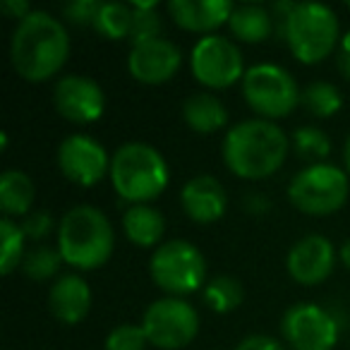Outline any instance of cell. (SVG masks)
<instances>
[{
    "label": "cell",
    "instance_id": "603a6c76",
    "mask_svg": "<svg viewBox=\"0 0 350 350\" xmlns=\"http://www.w3.org/2000/svg\"><path fill=\"white\" fill-rule=\"evenodd\" d=\"M202 297H204V305L209 307L216 314H228V312L238 310L245 300V288L243 283L235 276L228 273H221L214 276L211 281H206V286L202 288Z\"/></svg>",
    "mask_w": 350,
    "mask_h": 350
},
{
    "label": "cell",
    "instance_id": "8fae6325",
    "mask_svg": "<svg viewBox=\"0 0 350 350\" xmlns=\"http://www.w3.org/2000/svg\"><path fill=\"white\" fill-rule=\"evenodd\" d=\"M192 77L209 89H228L235 82H243L245 60L235 41L221 34L202 36L190 53Z\"/></svg>",
    "mask_w": 350,
    "mask_h": 350
},
{
    "label": "cell",
    "instance_id": "4316f807",
    "mask_svg": "<svg viewBox=\"0 0 350 350\" xmlns=\"http://www.w3.org/2000/svg\"><path fill=\"white\" fill-rule=\"evenodd\" d=\"M293 149L300 159L312 163H324V159L331 154V142L321 127L314 125H302L293 132Z\"/></svg>",
    "mask_w": 350,
    "mask_h": 350
},
{
    "label": "cell",
    "instance_id": "9c48e42d",
    "mask_svg": "<svg viewBox=\"0 0 350 350\" xmlns=\"http://www.w3.org/2000/svg\"><path fill=\"white\" fill-rule=\"evenodd\" d=\"M142 329L154 348L180 350L195 340L200 331V314L183 297H161L144 310Z\"/></svg>",
    "mask_w": 350,
    "mask_h": 350
},
{
    "label": "cell",
    "instance_id": "52a82bcc",
    "mask_svg": "<svg viewBox=\"0 0 350 350\" xmlns=\"http://www.w3.org/2000/svg\"><path fill=\"white\" fill-rule=\"evenodd\" d=\"M149 276L165 295L185 297L206 286V259L197 245L168 240L151 254Z\"/></svg>",
    "mask_w": 350,
    "mask_h": 350
},
{
    "label": "cell",
    "instance_id": "277c9868",
    "mask_svg": "<svg viewBox=\"0 0 350 350\" xmlns=\"http://www.w3.org/2000/svg\"><path fill=\"white\" fill-rule=\"evenodd\" d=\"M111 185L130 204H149L168 187L170 173L163 154L146 142H127L111 159Z\"/></svg>",
    "mask_w": 350,
    "mask_h": 350
},
{
    "label": "cell",
    "instance_id": "484cf974",
    "mask_svg": "<svg viewBox=\"0 0 350 350\" xmlns=\"http://www.w3.org/2000/svg\"><path fill=\"white\" fill-rule=\"evenodd\" d=\"M25 243L27 235L22 230V226L3 216L0 219V271L5 276H10L17 267H22L27 254Z\"/></svg>",
    "mask_w": 350,
    "mask_h": 350
},
{
    "label": "cell",
    "instance_id": "f1b7e54d",
    "mask_svg": "<svg viewBox=\"0 0 350 350\" xmlns=\"http://www.w3.org/2000/svg\"><path fill=\"white\" fill-rule=\"evenodd\" d=\"M132 10H135V22H132L130 44L137 46L161 39L163 22H161L159 12H156V3H132Z\"/></svg>",
    "mask_w": 350,
    "mask_h": 350
},
{
    "label": "cell",
    "instance_id": "7c38bea8",
    "mask_svg": "<svg viewBox=\"0 0 350 350\" xmlns=\"http://www.w3.org/2000/svg\"><path fill=\"white\" fill-rule=\"evenodd\" d=\"M111 159L101 142L89 135H70L58 146V168L70 183L94 187L111 173Z\"/></svg>",
    "mask_w": 350,
    "mask_h": 350
},
{
    "label": "cell",
    "instance_id": "d4e9b609",
    "mask_svg": "<svg viewBox=\"0 0 350 350\" xmlns=\"http://www.w3.org/2000/svg\"><path fill=\"white\" fill-rule=\"evenodd\" d=\"M132 22H135V10H132V5H125V3H101V10H98L94 29H96L103 39L122 41V39H130Z\"/></svg>",
    "mask_w": 350,
    "mask_h": 350
},
{
    "label": "cell",
    "instance_id": "44dd1931",
    "mask_svg": "<svg viewBox=\"0 0 350 350\" xmlns=\"http://www.w3.org/2000/svg\"><path fill=\"white\" fill-rule=\"evenodd\" d=\"M36 200V187L25 170L8 168L0 175V209L5 219L29 216Z\"/></svg>",
    "mask_w": 350,
    "mask_h": 350
},
{
    "label": "cell",
    "instance_id": "5bb4252c",
    "mask_svg": "<svg viewBox=\"0 0 350 350\" xmlns=\"http://www.w3.org/2000/svg\"><path fill=\"white\" fill-rule=\"evenodd\" d=\"M183 65V53L180 49L168 39H154L146 44H137L127 53V72L132 75V79L142 84H165L168 79L175 77V72Z\"/></svg>",
    "mask_w": 350,
    "mask_h": 350
},
{
    "label": "cell",
    "instance_id": "e575fe53",
    "mask_svg": "<svg viewBox=\"0 0 350 350\" xmlns=\"http://www.w3.org/2000/svg\"><path fill=\"white\" fill-rule=\"evenodd\" d=\"M338 70L345 79H350V29L340 36L338 44Z\"/></svg>",
    "mask_w": 350,
    "mask_h": 350
},
{
    "label": "cell",
    "instance_id": "83f0119b",
    "mask_svg": "<svg viewBox=\"0 0 350 350\" xmlns=\"http://www.w3.org/2000/svg\"><path fill=\"white\" fill-rule=\"evenodd\" d=\"M63 264L58 247H51V245H34L31 250H27L25 262H22V271L31 281H46V278H53L58 273V267Z\"/></svg>",
    "mask_w": 350,
    "mask_h": 350
},
{
    "label": "cell",
    "instance_id": "1f68e13d",
    "mask_svg": "<svg viewBox=\"0 0 350 350\" xmlns=\"http://www.w3.org/2000/svg\"><path fill=\"white\" fill-rule=\"evenodd\" d=\"M20 226H22V230H25L27 240L39 243V240L49 238L51 230H53V226H55V221L46 209H39V211H31L29 216H25V221H22Z\"/></svg>",
    "mask_w": 350,
    "mask_h": 350
},
{
    "label": "cell",
    "instance_id": "74e56055",
    "mask_svg": "<svg viewBox=\"0 0 350 350\" xmlns=\"http://www.w3.org/2000/svg\"><path fill=\"white\" fill-rule=\"evenodd\" d=\"M343 161H345V170L350 173V135H348V139H345V144H343Z\"/></svg>",
    "mask_w": 350,
    "mask_h": 350
},
{
    "label": "cell",
    "instance_id": "e0dca14e",
    "mask_svg": "<svg viewBox=\"0 0 350 350\" xmlns=\"http://www.w3.org/2000/svg\"><path fill=\"white\" fill-rule=\"evenodd\" d=\"M165 10L180 29L209 36L221 25H228L235 5L230 0H170Z\"/></svg>",
    "mask_w": 350,
    "mask_h": 350
},
{
    "label": "cell",
    "instance_id": "f546056e",
    "mask_svg": "<svg viewBox=\"0 0 350 350\" xmlns=\"http://www.w3.org/2000/svg\"><path fill=\"white\" fill-rule=\"evenodd\" d=\"M106 350H144L149 345L142 324H118L116 329L108 331L106 336Z\"/></svg>",
    "mask_w": 350,
    "mask_h": 350
},
{
    "label": "cell",
    "instance_id": "6da1fadb",
    "mask_svg": "<svg viewBox=\"0 0 350 350\" xmlns=\"http://www.w3.org/2000/svg\"><path fill=\"white\" fill-rule=\"evenodd\" d=\"M70 55L65 25L46 10H34L17 22L10 39V63L22 79L31 84L49 82L63 70Z\"/></svg>",
    "mask_w": 350,
    "mask_h": 350
},
{
    "label": "cell",
    "instance_id": "2e32d148",
    "mask_svg": "<svg viewBox=\"0 0 350 350\" xmlns=\"http://www.w3.org/2000/svg\"><path fill=\"white\" fill-rule=\"evenodd\" d=\"M180 206L195 224H214L228 209V192L214 175H195L183 185Z\"/></svg>",
    "mask_w": 350,
    "mask_h": 350
},
{
    "label": "cell",
    "instance_id": "8d00e7d4",
    "mask_svg": "<svg viewBox=\"0 0 350 350\" xmlns=\"http://www.w3.org/2000/svg\"><path fill=\"white\" fill-rule=\"evenodd\" d=\"M338 259L345 264V269L350 271V238L345 240L343 245H340V250H338Z\"/></svg>",
    "mask_w": 350,
    "mask_h": 350
},
{
    "label": "cell",
    "instance_id": "f35d334b",
    "mask_svg": "<svg viewBox=\"0 0 350 350\" xmlns=\"http://www.w3.org/2000/svg\"><path fill=\"white\" fill-rule=\"evenodd\" d=\"M348 10H350V3H348Z\"/></svg>",
    "mask_w": 350,
    "mask_h": 350
},
{
    "label": "cell",
    "instance_id": "7402d4cb",
    "mask_svg": "<svg viewBox=\"0 0 350 350\" xmlns=\"http://www.w3.org/2000/svg\"><path fill=\"white\" fill-rule=\"evenodd\" d=\"M228 27L230 34L243 44H262L273 31V15L269 8L257 5V3H245V5H235Z\"/></svg>",
    "mask_w": 350,
    "mask_h": 350
},
{
    "label": "cell",
    "instance_id": "5b68a950",
    "mask_svg": "<svg viewBox=\"0 0 350 350\" xmlns=\"http://www.w3.org/2000/svg\"><path fill=\"white\" fill-rule=\"evenodd\" d=\"M281 36L300 63L317 65L340 44V25L331 8L321 3H297L281 25Z\"/></svg>",
    "mask_w": 350,
    "mask_h": 350
},
{
    "label": "cell",
    "instance_id": "cb8c5ba5",
    "mask_svg": "<svg viewBox=\"0 0 350 350\" xmlns=\"http://www.w3.org/2000/svg\"><path fill=\"white\" fill-rule=\"evenodd\" d=\"M300 106L305 108L310 116L326 120V118H334L336 113L343 108V94L336 84L331 82H312L302 89L300 94Z\"/></svg>",
    "mask_w": 350,
    "mask_h": 350
},
{
    "label": "cell",
    "instance_id": "836d02e7",
    "mask_svg": "<svg viewBox=\"0 0 350 350\" xmlns=\"http://www.w3.org/2000/svg\"><path fill=\"white\" fill-rule=\"evenodd\" d=\"M0 10L5 12L8 17H12V20H17V22H22L25 17H29L31 12H34L27 0H3V3H0Z\"/></svg>",
    "mask_w": 350,
    "mask_h": 350
},
{
    "label": "cell",
    "instance_id": "d6a6232c",
    "mask_svg": "<svg viewBox=\"0 0 350 350\" xmlns=\"http://www.w3.org/2000/svg\"><path fill=\"white\" fill-rule=\"evenodd\" d=\"M235 350H286V345L278 338H273V336L252 334V336H245V338L235 345Z\"/></svg>",
    "mask_w": 350,
    "mask_h": 350
},
{
    "label": "cell",
    "instance_id": "ac0fdd59",
    "mask_svg": "<svg viewBox=\"0 0 350 350\" xmlns=\"http://www.w3.org/2000/svg\"><path fill=\"white\" fill-rule=\"evenodd\" d=\"M49 307L63 324H79L92 310V288L79 273H63L51 286Z\"/></svg>",
    "mask_w": 350,
    "mask_h": 350
},
{
    "label": "cell",
    "instance_id": "8992f818",
    "mask_svg": "<svg viewBox=\"0 0 350 350\" xmlns=\"http://www.w3.org/2000/svg\"><path fill=\"white\" fill-rule=\"evenodd\" d=\"M350 195L348 173L338 165L312 163L297 170L288 183V200L307 216H329L345 206Z\"/></svg>",
    "mask_w": 350,
    "mask_h": 350
},
{
    "label": "cell",
    "instance_id": "9a60e30c",
    "mask_svg": "<svg viewBox=\"0 0 350 350\" xmlns=\"http://www.w3.org/2000/svg\"><path fill=\"white\" fill-rule=\"evenodd\" d=\"M334 267L336 250L324 235H305L288 250L286 269L300 286H319L334 273Z\"/></svg>",
    "mask_w": 350,
    "mask_h": 350
},
{
    "label": "cell",
    "instance_id": "ba28073f",
    "mask_svg": "<svg viewBox=\"0 0 350 350\" xmlns=\"http://www.w3.org/2000/svg\"><path fill=\"white\" fill-rule=\"evenodd\" d=\"M245 103L264 120L286 118L300 106V89L297 82L286 68L273 63H257L247 68L243 77Z\"/></svg>",
    "mask_w": 350,
    "mask_h": 350
},
{
    "label": "cell",
    "instance_id": "d6986e66",
    "mask_svg": "<svg viewBox=\"0 0 350 350\" xmlns=\"http://www.w3.org/2000/svg\"><path fill=\"white\" fill-rule=\"evenodd\" d=\"M183 120L197 135H211L228 125V108L211 92H195L183 101Z\"/></svg>",
    "mask_w": 350,
    "mask_h": 350
},
{
    "label": "cell",
    "instance_id": "4dcf8cb0",
    "mask_svg": "<svg viewBox=\"0 0 350 350\" xmlns=\"http://www.w3.org/2000/svg\"><path fill=\"white\" fill-rule=\"evenodd\" d=\"M98 10H101V3H98V0H72V3L65 5L63 15L70 25L94 27L96 25Z\"/></svg>",
    "mask_w": 350,
    "mask_h": 350
},
{
    "label": "cell",
    "instance_id": "30bf717a",
    "mask_svg": "<svg viewBox=\"0 0 350 350\" xmlns=\"http://www.w3.org/2000/svg\"><path fill=\"white\" fill-rule=\"evenodd\" d=\"M281 334L293 350H334L340 336V319L334 310L317 302H295L283 312Z\"/></svg>",
    "mask_w": 350,
    "mask_h": 350
},
{
    "label": "cell",
    "instance_id": "4fadbf2b",
    "mask_svg": "<svg viewBox=\"0 0 350 350\" xmlns=\"http://www.w3.org/2000/svg\"><path fill=\"white\" fill-rule=\"evenodd\" d=\"M53 106L68 122L89 125L106 111V94L101 84L87 75H65L53 87Z\"/></svg>",
    "mask_w": 350,
    "mask_h": 350
},
{
    "label": "cell",
    "instance_id": "7a4b0ae2",
    "mask_svg": "<svg viewBox=\"0 0 350 350\" xmlns=\"http://www.w3.org/2000/svg\"><path fill=\"white\" fill-rule=\"evenodd\" d=\"M226 168L243 180H264L278 173L288 156V135L271 120L250 118L226 132L221 144Z\"/></svg>",
    "mask_w": 350,
    "mask_h": 350
},
{
    "label": "cell",
    "instance_id": "3957f363",
    "mask_svg": "<svg viewBox=\"0 0 350 350\" xmlns=\"http://www.w3.org/2000/svg\"><path fill=\"white\" fill-rule=\"evenodd\" d=\"M116 247V233L98 206L77 204L58 224V252L68 267L77 271H92L111 259Z\"/></svg>",
    "mask_w": 350,
    "mask_h": 350
},
{
    "label": "cell",
    "instance_id": "ffe728a7",
    "mask_svg": "<svg viewBox=\"0 0 350 350\" xmlns=\"http://www.w3.org/2000/svg\"><path fill=\"white\" fill-rule=\"evenodd\" d=\"M122 230L137 247H159L165 233V219L151 204H130L122 214Z\"/></svg>",
    "mask_w": 350,
    "mask_h": 350
},
{
    "label": "cell",
    "instance_id": "d590c367",
    "mask_svg": "<svg viewBox=\"0 0 350 350\" xmlns=\"http://www.w3.org/2000/svg\"><path fill=\"white\" fill-rule=\"evenodd\" d=\"M245 209L252 216H262L271 209V200H267L264 195H250V197H245Z\"/></svg>",
    "mask_w": 350,
    "mask_h": 350
}]
</instances>
